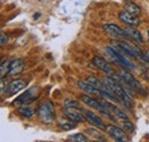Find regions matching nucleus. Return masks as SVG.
I'll return each instance as SVG.
<instances>
[{
    "mask_svg": "<svg viewBox=\"0 0 149 142\" xmlns=\"http://www.w3.org/2000/svg\"><path fill=\"white\" fill-rule=\"evenodd\" d=\"M102 83L108 87V88L112 90L120 100H122V103H124L125 106H127V108H133L134 106V102H133V100H132V97L130 96V94L124 89V87L119 84V83H117L113 78L111 77H106V78H103L102 79Z\"/></svg>",
    "mask_w": 149,
    "mask_h": 142,
    "instance_id": "obj_1",
    "label": "nucleus"
},
{
    "mask_svg": "<svg viewBox=\"0 0 149 142\" xmlns=\"http://www.w3.org/2000/svg\"><path fill=\"white\" fill-rule=\"evenodd\" d=\"M111 45L113 48L120 53L129 55L132 58L139 60L140 62H143V52L141 49H139L135 45H132L130 42H125V41H120V40H111Z\"/></svg>",
    "mask_w": 149,
    "mask_h": 142,
    "instance_id": "obj_2",
    "label": "nucleus"
},
{
    "mask_svg": "<svg viewBox=\"0 0 149 142\" xmlns=\"http://www.w3.org/2000/svg\"><path fill=\"white\" fill-rule=\"evenodd\" d=\"M80 100H81L86 106H91V108H93L95 110L100 111L101 113H103L104 116H107L109 119L116 120V118L113 117V113H112L109 109H107L106 106H103V104L101 103V101H97L96 99L92 97V96L88 95V94H81V95H80Z\"/></svg>",
    "mask_w": 149,
    "mask_h": 142,
    "instance_id": "obj_3",
    "label": "nucleus"
},
{
    "mask_svg": "<svg viewBox=\"0 0 149 142\" xmlns=\"http://www.w3.org/2000/svg\"><path fill=\"white\" fill-rule=\"evenodd\" d=\"M39 119L45 123V124H49L52 122H54L55 119V109H54V104L51 101H46L42 104H40L39 109L37 111Z\"/></svg>",
    "mask_w": 149,
    "mask_h": 142,
    "instance_id": "obj_4",
    "label": "nucleus"
},
{
    "mask_svg": "<svg viewBox=\"0 0 149 142\" xmlns=\"http://www.w3.org/2000/svg\"><path fill=\"white\" fill-rule=\"evenodd\" d=\"M38 95H39V89H38L37 87L30 88V89H28L26 92H24L21 96H19V97L13 102V104L16 106L17 108L22 106H28L29 103H31V102H33L35 100H37Z\"/></svg>",
    "mask_w": 149,
    "mask_h": 142,
    "instance_id": "obj_5",
    "label": "nucleus"
},
{
    "mask_svg": "<svg viewBox=\"0 0 149 142\" xmlns=\"http://www.w3.org/2000/svg\"><path fill=\"white\" fill-rule=\"evenodd\" d=\"M120 76L125 79V81L130 85L131 88L133 89L134 92H136V93H139V94H142V95H147V90L142 87V85H141V84L134 78V76H133L132 73H130L126 69L120 71Z\"/></svg>",
    "mask_w": 149,
    "mask_h": 142,
    "instance_id": "obj_6",
    "label": "nucleus"
},
{
    "mask_svg": "<svg viewBox=\"0 0 149 142\" xmlns=\"http://www.w3.org/2000/svg\"><path fill=\"white\" fill-rule=\"evenodd\" d=\"M106 52L109 54L115 61H117L118 64H120V65H123V67H125V68H129V69H134V65L132 64L131 61H129V60L125 57V54L116 51L113 47H107V48H106Z\"/></svg>",
    "mask_w": 149,
    "mask_h": 142,
    "instance_id": "obj_7",
    "label": "nucleus"
},
{
    "mask_svg": "<svg viewBox=\"0 0 149 142\" xmlns=\"http://www.w3.org/2000/svg\"><path fill=\"white\" fill-rule=\"evenodd\" d=\"M64 115L67 118H69L70 120H72L74 123H83L85 122V116L83 110L77 109V108H71V106H64L63 108Z\"/></svg>",
    "mask_w": 149,
    "mask_h": 142,
    "instance_id": "obj_8",
    "label": "nucleus"
},
{
    "mask_svg": "<svg viewBox=\"0 0 149 142\" xmlns=\"http://www.w3.org/2000/svg\"><path fill=\"white\" fill-rule=\"evenodd\" d=\"M106 131H107L108 135L111 139H113L115 141H119V142L129 141V138L126 136L125 132L122 128H119L118 126H116V125H109V126H107V129Z\"/></svg>",
    "mask_w": 149,
    "mask_h": 142,
    "instance_id": "obj_9",
    "label": "nucleus"
},
{
    "mask_svg": "<svg viewBox=\"0 0 149 142\" xmlns=\"http://www.w3.org/2000/svg\"><path fill=\"white\" fill-rule=\"evenodd\" d=\"M92 62H93V64L97 69H100V70L103 71L104 73H107V76L112 77V76L115 74V71L112 69V67L109 64V62L106 61L102 56H95Z\"/></svg>",
    "mask_w": 149,
    "mask_h": 142,
    "instance_id": "obj_10",
    "label": "nucleus"
},
{
    "mask_svg": "<svg viewBox=\"0 0 149 142\" xmlns=\"http://www.w3.org/2000/svg\"><path fill=\"white\" fill-rule=\"evenodd\" d=\"M83 112H84V116H85L86 122H88L91 125H93V126L100 128V129H107L106 124L103 123V120H102L97 115L93 113V112L90 111V110H83Z\"/></svg>",
    "mask_w": 149,
    "mask_h": 142,
    "instance_id": "obj_11",
    "label": "nucleus"
},
{
    "mask_svg": "<svg viewBox=\"0 0 149 142\" xmlns=\"http://www.w3.org/2000/svg\"><path fill=\"white\" fill-rule=\"evenodd\" d=\"M103 30H104V32H107L109 36H112L115 38H127V39H130V37L125 32V30L120 29L116 24H104Z\"/></svg>",
    "mask_w": 149,
    "mask_h": 142,
    "instance_id": "obj_12",
    "label": "nucleus"
},
{
    "mask_svg": "<svg viewBox=\"0 0 149 142\" xmlns=\"http://www.w3.org/2000/svg\"><path fill=\"white\" fill-rule=\"evenodd\" d=\"M118 17H119V19L123 23H125L127 25H131V26H138L140 24L139 17L136 15H134V14H131L130 12H127V10H122L118 14Z\"/></svg>",
    "mask_w": 149,
    "mask_h": 142,
    "instance_id": "obj_13",
    "label": "nucleus"
},
{
    "mask_svg": "<svg viewBox=\"0 0 149 142\" xmlns=\"http://www.w3.org/2000/svg\"><path fill=\"white\" fill-rule=\"evenodd\" d=\"M26 86V83L22 79H16V80H13L10 81L7 87H6V90H5V94L6 95H14L16 93H19V90L24 88Z\"/></svg>",
    "mask_w": 149,
    "mask_h": 142,
    "instance_id": "obj_14",
    "label": "nucleus"
},
{
    "mask_svg": "<svg viewBox=\"0 0 149 142\" xmlns=\"http://www.w3.org/2000/svg\"><path fill=\"white\" fill-rule=\"evenodd\" d=\"M125 32L127 33V36L130 37L131 40H133L134 42H139V44H143V38H142V35L140 33V31H138L134 26H131L129 25L127 28L124 29Z\"/></svg>",
    "mask_w": 149,
    "mask_h": 142,
    "instance_id": "obj_15",
    "label": "nucleus"
},
{
    "mask_svg": "<svg viewBox=\"0 0 149 142\" xmlns=\"http://www.w3.org/2000/svg\"><path fill=\"white\" fill-rule=\"evenodd\" d=\"M77 85H78V87L81 89V90H84L85 93H87V94H91V95H100V90L97 88H95L93 85H91L88 81H84V80H78L77 81Z\"/></svg>",
    "mask_w": 149,
    "mask_h": 142,
    "instance_id": "obj_16",
    "label": "nucleus"
},
{
    "mask_svg": "<svg viewBox=\"0 0 149 142\" xmlns=\"http://www.w3.org/2000/svg\"><path fill=\"white\" fill-rule=\"evenodd\" d=\"M100 101H101V103L106 106L107 109H109L113 115L118 116V117L122 118V119H127V115H126L124 111H122L120 109H118L115 104H112V103H110L109 101H106V100H100Z\"/></svg>",
    "mask_w": 149,
    "mask_h": 142,
    "instance_id": "obj_17",
    "label": "nucleus"
},
{
    "mask_svg": "<svg viewBox=\"0 0 149 142\" xmlns=\"http://www.w3.org/2000/svg\"><path fill=\"white\" fill-rule=\"evenodd\" d=\"M24 69V61L22 58H17L14 61H10V69H9V74L15 76L21 73Z\"/></svg>",
    "mask_w": 149,
    "mask_h": 142,
    "instance_id": "obj_18",
    "label": "nucleus"
},
{
    "mask_svg": "<svg viewBox=\"0 0 149 142\" xmlns=\"http://www.w3.org/2000/svg\"><path fill=\"white\" fill-rule=\"evenodd\" d=\"M17 112H19L22 117H24V118H31V117H33L36 115L37 111L33 108H31V106H22L17 108Z\"/></svg>",
    "mask_w": 149,
    "mask_h": 142,
    "instance_id": "obj_19",
    "label": "nucleus"
},
{
    "mask_svg": "<svg viewBox=\"0 0 149 142\" xmlns=\"http://www.w3.org/2000/svg\"><path fill=\"white\" fill-rule=\"evenodd\" d=\"M58 126H60V128H62L63 131H70V129H74L76 128V123L72 122V120H70L69 118H67V120L65 119H62V120H60V123H58Z\"/></svg>",
    "mask_w": 149,
    "mask_h": 142,
    "instance_id": "obj_20",
    "label": "nucleus"
},
{
    "mask_svg": "<svg viewBox=\"0 0 149 142\" xmlns=\"http://www.w3.org/2000/svg\"><path fill=\"white\" fill-rule=\"evenodd\" d=\"M67 140H69V141H74V142H87L88 141V138H87L86 135L81 134V133H76V134L69 135Z\"/></svg>",
    "mask_w": 149,
    "mask_h": 142,
    "instance_id": "obj_21",
    "label": "nucleus"
},
{
    "mask_svg": "<svg viewBox=\"0 0 149 142\" xmlns=\"http://www.w3.org/2000/svg\"><path fill=\"white\" fill-rule=\"evenodd\" d=\"M125 10L130 12L131 14H134V15H136V16L141 14V9H140V7H139V6H136V5H135V3H133V2H129V3L126 5Z\"/></svg>",
    "mask_w": 149,
    "mask_h": 142,
    "instance_id": "obj_22",
    "label": "nucleus"
},
{
    "mask_svg": "<svg viewBox=\"0 0 149 142\" xmlns=\"http://www.w3.org/2000/svg\"><path fill=\"white\" fill-rule=\"evenodd\" d=\"M86 133H88L90 135H92L94 139H96V140H101V141L106 140L104 135H103L100 131H97V129H94V128H87V129H86Z\"/></svg>",
    "mask_w": 149,
    "mask_h": 142,
    "instance_id": "obj_23",
    "label": "nucleus"
},
{
    "mask_svg": "<svg viewBox=\"0 0 149 142\" xmlns=\"http://www.w3.org/2000/svg\"><path fill=\"white\" fill-rule=\"evenodd\" d=\"M9 69H10V61H2L1 67H0L1 78H3L6 74H9Z\"/></svg>",
    "mask_w": 149,
    "mask_h": 142,
    "instance_id": "obj_24",
    "label": "nucleus"
},
{
    "mask_svg": "<svg viewBox=\"0 0 149 142\" xmlns=\"http://www.w3.org/2000/svg\"><path fill=\"white\" fill-rule=\"evenodd\" d=\"M64 106H71V108H77V109L83 110L81 106H80V104H79V102L74 101V100H72V99H67V100L64 101Z\"/></svg>",
    "mask_w": 149,
    "mask_h": 142,
    "instance_id": "obj_25",
    "label": "nucleus"
},
{
    "mask_svg": "<svg viewBox=\"0 0 149 142\" xmlns=\"http://www.w3.org/2000/svg\"><path fill=\"white\" fill-rule=\"evenodd\" d=\"M122 124L124 126V128L127 129L129 132H133V131H134V125L129 120V118H127V119H123V120H122Z\"/></svg>",
    "mask_w": 149,
    "mask_h": 142,
    "instance_id": "obj_26",
    "label": "nucleus"
},
{
    "mask_svg": "<svg viewBox=\"0 0 149 142\" xmlns=\"http://www.w3.org/2000/svg\"><path fill=\"white\" fill-rule=\"evenodd\" d=\"M7 42H8V37L5 35L3 32H1V33H0V45L3 46V45L7 44Z\"/></svg>",
    "mask_w": 149,
    "mask_h": 142,
    "instance_id": "obj_27",
    "label": "nucleus"
},
{
    "mask_svg": "<svg viewBox=\"0 0 149 142\" xmlns=\"http://www.w3.org/2000/svg\"><path fill=\"white\" fill-rule=\"evenodd\" d=\"M148 44H149V29H148Z\"/></svg>",
    "mask_w": 149,
    "mask_h": 142,
    "instance_id": "obj_28",
    "label": "nucleus"
}]
</instances>
